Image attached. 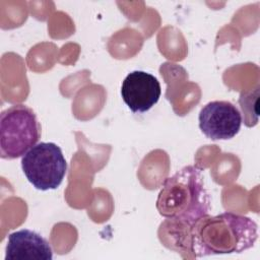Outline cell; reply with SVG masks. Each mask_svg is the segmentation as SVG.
Here are the masks:
<instances>
[{"label": "cell", "instance_id": "cell-1", "mask_svg": "<svg viewBox=\"0 0 260 260\" xmlns=\"http://www.w3.org/2000/svg\"><path fill=\"white\" fill-rule=\"evenodd\" d=\"M188 249L195 257L242 253L257 241V223L250 217L223 212L208 214L189 228Z\"/></svg>", "mask_w": 260, "mask_h": 260}, {"label": "cell", "instance_id": "cell-2", "mask_svg": "<svg viewBox=\"0 0 260 260\" xmlns=\"http://www.w3.org/2000/svg\"><path fill=\"white\" fill-rule=\"evenodd\" d=\"M201 171L198 167L187 166L164 181L155 204L162 217L182 228H190L208 214L210 197Z\"/></svg>", "mask_w": 260, "mask_h": 260}, {"label": "cell", "instance_id": "cell-3", "mask_svg": "<svg viewBox=\"0 0 260 260\" xmlns=\"http://www.w3.org/2000/svg\"><path fill=\"white\" fill-rule=\"evenodd\" d=\"M41 126L35 112L25 105H14L0 115V156L14 159L23 156L37 144Z\"/></svg>", "mask_w": 260, "mask_h": 260}, {"label": "cell", "instance_id": "cell-4", "mask_svg": "<svg viewBox=\"0 0 260 260\" xmlns=\"http://www.w3.org/2000/svg\"><path fill=\"white\" fill-rule=\"evenodd\" d=\"M21 168L27 181L36 189L47 191L61 185L67 172V162L57 144L41 142L22 156Z\"/></svg>", "mask_w": 260, "mask_h": 260}, {"label": "cell", "instance_id": "cell-5", "mask_svg": "<svg viewBox=\"0 0 260 260\" xmlns=\"http://www.w3.org/2000/svg\"><path fill=\"white\" fill-rule=\"evenodd\" d=\"M201 132L211 140L235 137L242 125V115L232 103L213 101L206 104L198 116Z\"/></svg>", "mask_w": 260, "mask_h": 260}, {"label": "cell", "instance_id": "cell-6", "mask_svg": "<svg viewBox=\"0 0 260 260\" xmlns=\"http://www.w3.org/2000/svg\"><path fill=\"white\" fill-rule=\"evenodd\" d=\"M161 88L159 81L152 74L135 70L122 82L121 96L133 113H145L159 100Z\"/></svg>", "mask_w": 260, "mask_h": 260}, {"label": "cell", "instance_id": "cell-7", "mask_svg": "<svg viewBox=\"0 0 260 260\" xmlns=\"http://www.w3.org/2000/svg\"><path fill=\"white\" fill-rule=\"evenodd\" d=\"M49 242L30 230H19L8 236L5 260H52Z\"/></svg>", "mask_w": 260, "mask_h": 260}]
</instances>
